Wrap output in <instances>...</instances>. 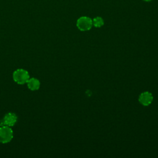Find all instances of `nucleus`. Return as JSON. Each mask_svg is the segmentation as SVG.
Returning <instances> with one entry per match:
<instances>
[{
  "label": "nucleus",
  "instance_id": "obj_1",
  "mask_svg": "<svg viewBox=\"0 0 158 158\" xmlns=\"http://www.w3.org/2000/svg\"><path fill=\"white\" fill-rule=\"evenodd\" d=\"M29 78L28 72L23 69H19L13 73V79L18 84L23 85L27 82Z\"/></svg>",
  "mask_w": 158,
  "mask_h": 158
},
{
  "label": "nucleus",
  "instance_id": "obj_2",
  "mask_svg": "<svg viewBox=\"0 0 158 158\" xmlns=\"http://www.w3.org/2000/svg\"><path fill=\"white\" fill-rule=\"evenodd\" d=\"M13 138V131L10 127L0 126V143H7Z\"/></svg>",
  "mask_w": 158,
  "mask_h": 158
},
{
  "label": "nucleus",
  "instance_id": "obj_3",
  "mask_svg": "<svg viewBox=\"0 0 158 158\" xmlns=\"http://www.w3.org/2000/svg\"><path fill=\"white\" fill-rule=\"evenodd\" d=\"M93 26L92 19L86 16L80 17L77 21V28L82 31L89 30Z\"/></svg>",
  "mask_w": 158,
  "mask_h": 158
},
{
  "label": "nucleus",
  "instance_id": "obj_4",
  "mask_svg": "<svg viewBox=\"0 0 158 158\" xmlns=\"http://www.w3.org/2000/svg\"><path fill=\"white\" fill-rule=\"evenodd\" d=\"M17 122V116L15 113L9 112L5 115L0 122V126L12 127Z\"/></svg>",
  "mask_w": 158,
  "mask_h": 158
},
{
  "label": "nucleus",
  "instance_id": "obj_5",
  "mask_svg": "<svg viewBox=\"0 0 158 158\" xmlns=\"http://www.w3.org/2000/svg\"><path fill=\"white\" fill-rule=\"evenodd\" d=\"M138 100L141 105L148 106L152 103L153 101V96L151 93L149 91H144L140 94Z\"/></svg>",
  "mask_w": 158,
  "mask_h": 158
},
{
  "label": "nucleus",
  "instance_id": "obj_6",
  "mask_svg": "<svg viewBox=\"0 0 158 158\" xmlns=\"http://www.w3.org/2000/svg\"><path fill=\"white\" fill-rule=\"evenodd\" d=\"M28 88L31 91L38 90L40 87V81L36 78H30L27 82Z\"/></svg>",
  "mask_w": 158,
  "mask_h": 158
},
{
  "label": "nucleus",
  "instance_id": "obj_7",
  "mask_svg": "<svg viewBox=\"0 0 158 158\" xmlns=\"http://www.w3.org/2000/svg\"><path fill=\"white\" fill-rule=\"evenodd\" d=\"M92 21L93 25L96 28L101 27L104 25V20L101 17H96L92 20Z\"/></svg>",
  "mask_w": 158,
  "mask_h": 158
},
{
  "label": "nucleus",
  "instance_id": "obj_8",
  "mask_svg": "<svg viewBox=\"0 0 158 158\" xmlns=\"http://www.w3.org/2000/svg\"><path fill=\"white\" fill-rule=\"evenodd\" d=\"M143 1H146V2H149V1H152V0H143Z\"/></svg>",
  "mask_w": 158,
  "mask_h": 158
}]
</instances>
